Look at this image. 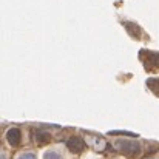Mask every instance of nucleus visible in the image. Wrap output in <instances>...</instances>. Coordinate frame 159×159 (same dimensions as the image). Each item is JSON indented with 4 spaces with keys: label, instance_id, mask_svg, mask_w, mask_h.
Masks as SVG:
<instances>
[{
    "label": "nucleus",
    "instance_id": "obj_1",
    "mask_svg": "<svg viewBox=\"0 0 159 159\" xmlns=\"http://www.w3.org/2000/svg\"><path fill=\"white\" fill-rule=\"evenodd\" d=\"M114 150L119 152L124 156L128 158H138L142 152V147L138 141H131V139H117L114 142Z\"/></svg>",
    "mask_w": 159,
    "mask_h": 159
},
{
    "label": "nucleus",
    "instance_id": "obj_2",
    "mask_svg": "<svg viewBox=\"0 0 159 159\" xmlns=\"http://www.w3.org/2000/svg\"><path fill=\"white\" fill-rule=\"evenodd\" d=\"M85 144H87V142H84V139L79 138V136H71V138L66 141L68 150H70L71 153H74V155H80V153L85 150Z\"/></svg>",
    "mask_w": 159,
    "mask_h": 159
},
{
    "label": "nucleus",
    "instance_id": "obj_3",
    "mask_svg": "<svg viewBox=\"0 0 159 159\" xmlns=\"http://www.w3.org/2000/svg\"><path fill=\"white\" fill-rule=\"evenodd\" d=\"M85 142L94 152H104L107 148V141L104 138H101V136H96V134H88L87 139H85Z\"/></svg>",
    "mask_w": 159,
    "mask_h": 159
},
{
    "label": "nucleus",
    "instance_id": "obj_4",
    "mask_svg": "<svg viewBox=\"0 0 159 159\" xmlns=\"http://www.w3.org/2000/svg\"><path fill=\"white\" fill-rule=\"evenodd\" d=\"M6 142L11 147H19L22 142V131L17 127H12L6 131Z\"/></svg>",
    "mask_w": 159,
    "mask_h": 159
},
{
    "label": "nucleus",
    "instance_id": "obj_5",
    "mask_svg": "<svg viewBox=\"0 0 159 159\" xmlns=\"http://www.w3.org/2000/svg\"><path fill=\"white\" fill-rule=\"evenodd\" d=\"M34 139H36L37 145L42 147V145H47V144L51 142V134L47 133V131H43V130H37V131L34 133Z\"/></svg>",
    "mask_w": 159,
    "mask_h": 159
},
{
    "label": "nucleus",
    "instance_id": "obj_6",
    "mask_svg": "<svg viewBox=\"0 0 159 159\" xmlns=\"http://www.w3.org/2000/svg\"><path fill=\"white\" fill-rule=\"evenodd\" d=\"M124 26H125V30L130 33V36H131V37H134V39H139V37H141V30L138 28V25L130 23V22H125V23H124Z\"/></svg>",
    "mask_w": 159,
    "mask_h": 159
},
{
    "label": "nucleus",
    "instance_id": "obj_7",
    "mask_svg": "<svg viewBox=\"0 0 159 159\" xmlns=\"http://www.w3.org/2000/svg\"><path fill=\"white\" fill-rule=\"evenodd\" d=\"M148 59H152V70H158L159 68V53H148Z\"/></svg>",
    "mask_w": 159,
    "mask_h": 159
},
{
    "label": "nucleus",
    "instance_id": "obj_8",
    "mask_svg": "<svg viewBox=\"0 0 159 159\" xmlns=\"http://www.w3.org/2000/svg\"><path fill=\"white\" fill-rule=\"evenodd\" d=\"M43 159H63V156H62L59 152H56V150H50V152L45 153Z\"/></svg>",
    "mask_w": 159,
    "mask_h": 159
},
{
    "label": "nucleus",
    "instance_id": "obj_9",
    "mask_svg": "<svg viewBox=\"0 0 159 159\" xmlns=\"http://www.w3.org/2000/svg\"><path fill=\"white\" fill-rule=\"evenodd\" d=\"M17 159H37V156H36L33 152H25V153L19 155V158Z\"/></svg>",
    "mask_w": 159,
    "mask_h": 159
},
{
    "label": "nucleus",
    "instance_id": "obj_10",
    "mask_svg": "<svg viewBox=\"0 0 159 159\" xmlns=\"http://www.w3.org/2000/svg\"><path fill=\"white\" fill-rule=\"evenodd\" d=\"M2 159H8V156H6V153H5V152L2 153Z\"/></svg>",
    "mask_w": 159,
    "mask_h": 159
}]
</instances>
